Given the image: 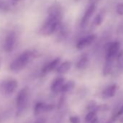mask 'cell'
<instances>
[{"mask_svg": "<svg viewBox=\"0 0 123 123\" xmlns=\"http://www.w3.org/2000/svg\"><path fill=\"white\" fill-rule=\"evenodd\" d=\"M48 17L51 18L57 21L62 22V20L63 18V7L62 5L57 2H54L48 8L47 10Z\"/></svg>", "mask_w": 123, "mask_h": 123, "instance_id": "obj_4", "label": "cell"}, {"mask_svg": "<svg viewBox=\"0 0 123 123\" xmlns=\"http://www.w3.org/2000/svg\"><path fill=\"white\" fill-rule=\"evenodd\" d=\"M120 51V43L119 41H113L108 44L106 49L105 60L113 61L117 57Z\"/></svg>", "mask_w": 123, "mask_h": 123, "instance_id": "obj_5", "label": "cell"}, {"mask_svg": "<svg viewBox=\"0 0 123 123\" xmlns=\"http://www.w3.org/2000/svg\"><path fill=\"white\" fill-rule=\"evenodd\" d=\"M34 54L31 51H25L15 58L10 65V69L13 72H18L23 70L33 57Z\"/></svg>", "mask_w": 123, "mask_h": 123, "instance_id": "obj_1", "label": "cell"}, {"mask_svg": "<svg viewBox=\"0 0 123 123\" xmlns=\"http://www.w3.org/2000/svg\"><path fill=\"white\" fill-rule=\"evenodd\" d=\"M96 39V36L95 34H91L88 35L81 39H80L77 44H76V49L78 50H83L88 46H91Z\"/></svg>", "mask_w": 123, "mask_h": 123, "instance_id": "obj_8", "label": "cell"}, {"mask_svg": "<svg viewBox=\"0 0 123 123\" xmlns=\"http://www.w3.org/2000/svg\"><path fill=\"white\" fill-rule=\"evenodd\" d=\"M114 121L112 119H109L108 121H106L105 123H114Z\"/></svg>", "mask_w": 123, "mask_h": 123, "instance_id": "obj_26", "label": "cell"}, {"mask_svg": "<svg viewBox=\"0 0 123 123\" xmlns=\"http://www.w3.org/2000/svg\"><path fill=\"white\" fill-rule=\"evenodd\" d=\"M95 10H96V5H95V3H91L90 5V6L88 7V9L86 10V11L85 12V13L82 18V20L80 22V25L82 28H85L87 25L91 18L93 15Z\"/></svg>", "mask_w": 123, "mask_h": 123, "instance_id": "obj_10", "label": "cell"}, {"mask_svg": "<svg viewBox=\"0 0 123 123\" xmlns=\"http://www.w3.org/2000/svg\"><path fill=\"white\" fill-rule=\"evenodd\" d=\"M116 12L119 15H123V2L119 3L117 5Z\"/></svg>", "mask_w": 123, "mask_h": 123, "instance_id": "obj_21", "label": "cell"}, {"mask_svg": "<svg viewBox=\"0 0 123 123\" xmlns=\"http://www.w3.org/2000/svg\"><path fill=\"white\" fill-rule=\"evenodd\" d=\"M34 123H46V119L44 117H39L34 122Z\"/></svg>", "mask_w": 123, "mask_h": 123, "instance_id": "obj_23", "label": "cell"}, {"mask_svg": "<svg viewBox=\"0 0 123 123\" xmlns=\"http://www.w3.org/2000/svg\"><path fill=\"white\" fill-rule=\"evenodd\" d=\"M61 24V22L48 17L40 28V34L43 36H50L57 31Z\"/></svg>", "mask_w": 123, "mask_h": 123, "instance_id": "obj_3", "label": "cell"}, {"mask_svg": "<svg viewBox=\"0 0 123 123\" xmlns=\"http://www.w3.org/2000/svg\"><path fill=\"white\" fill-rule=\"evenodd\" d=\"M28 98H29V89L28 87L23 88L21 89L18 93L15 99L16 104V116H20L23 111L26 109L28 104Z\"/></svg>", "mask_w": 123, "mask_h": 123, "instance_id": "obj_2", "label": "cell"}, {"mask_svg": "<svg viewBox=\"0 0 123 123\" xmlns=\"http://www.w3.org/2000/svg\"><path fill=\"white\" fill-rule=\"evenodd\" d=\"M69 121L70 123H80V119L78 116L74 115L70 116L69 118Z\"/></svg>", "mask_w": 123, "mask_h": 123, "instance_id": "obj_22", "label": "cell"}, {"mask_svg": "<svg viewBox=\"0 0 123 123\" xmlns=\"http://www.w3.org/2000/svg\"><path fill=\"white\" fill-rule=\"evenodd\" d=\"M60 63H61V59L59 57L55 58L54 60L51 61L50 62H49L44 65V67L41 70V72L43 74L49 73L52 72L53 70H54L55 69H56Z\"/></svg>", "mask_w": 123, "mask_h": 123, "instance_id": "obj_12", "label": "cell"}, {"mask_svg": "<svg viewBox=\"0 0 123 123\" xmlns=\"http://www.w3.org/2000/svg\"><path fill=\"white\" fill-rule=\"evenodd\" d=\"M117 90V84H111L109 86H107L101 93V96L104 99H108L110 98H112L115 96Z\"/></svg>", "mask_w": 123, "mask_h": 123, "instance_id": "obj_13", "label": "cell"}, {"mask_svg": "<svg viewBox=\"0 0 123 123\" xmlns=\"http://www.w3.org/2000/svg\"><path fill=\"white\" fill-rule=\"evenodd\" d=\"M10 1H11L12 2H18L20 1V0H10Z\"/></svg>", "mask_w": 123, "mask_h": 123, "instance_id": "obj_28", "label": "cell"}, {"mask_svg": "<svg viewBox=\"0 0 123 123\" xmlns=\"http://www.w3.org/2000/svg\"><path fill=\"white\" fill-rule=\"evenodd\" d=\"M65 83V79L62 77H59L53 80L51 85V91L52 93L56 94L62 92V89Z\"/></svg>", "mask_w": 123, "mask_h": 123, "instance_id": "obj_11", "label": "cell"}, {"mask_svg": "<svg viewBox=\"0 0 123 123\" xmlns=\"http://www.w3.org/2000/svg\"><path fill=\"white\" fill-rule=\"evenodd\" d=\"M54 109V105L51 104H46L44 102H38L33 108V114L35 116L41 115L43 113L49 112Z\"/></svg>", "mask_w": 123, "mask_h": 123, "instance_id": "obj_7", "label": "cell"}, {"mask_svg": "<svg viewBox=\"0 0 123 123\" xmlns=\"http://www.w3.org/2000/svg\"><path fill=\"white\" fill-rule=\"evenodd\" d=\"M90 123H99V121H98V117H96V118H95L92 122H91Z\"/></svg>", "mask_w": 123, "mask_h": 123, "instance_id": "obj_25", "label": "cell"}, {"mask_svg": "<svg viewBox=\"0 0 123 123\" xmlns=\"http://www.w3.org/2000/svg\"><path fill=\"white\" fill-rule=\"evenodd\" d=\"M12 8V4L6 1H0V10L7 12Z\"/></svg>", "mask_w": 123, "mask_h": 123, "instance_id": "obj_19", "label": "cell"}, {"mask_svg": "<svg viewBox=\"0 0 123 123\" xmlns=\"http://www.w3.org/2000/svg\"><path fill=\"white\" fill-rule=\"evenodd\" d=\"M89 57L87 54H83L82 56L79 59V60L76 63V68L78 70H83L86 69L88 65H89Z\"/></svg>", "mask_w": 123, "mask_h": 123, "instance_id": "obj_15", "label": "cell"}, {"mask_svg": "<svg viewBox=\"0 0 123 123\" xmlns=\"http://www.w3.org/2000/svg\"><path fill=\"white\" fill-rule=\"evenodd\" d=\"M119 122H120V123H123V117H122L119 119Z\"/></svg>", "mask_w": 123, "mask_h": 123, "instance_id": "obj_27", "label": "cell"}, {"mask_svg": "<svg viewBox=\"0 0 123 123\" xmlns=\"http://www.w3.org/2000/svg\"><path fill=\"white\" fill-rule=\"evenodd\" d=\"M64 99H65V98L63 96L61 97L59 101L58 102V109H61V107L63 106V104H64Z\"/></svg>", "mask_w": 123, "mask_h": 123, "instance_id": "obj_24", "label": "cell"}, {"mask_svg": "<svg viewBox=\"0 0 123 123\" xmlns=\"http://www.w3.org/2000/svg\"><path fill=\"white\" fill-rule=\"evenodd\" d=\"M72 68V63L70 61H65L64 62H62L57 67L56 73L59 75H65L67 74Z\"/></svg>", "mask_w": 123, "mask_h": 123, "instance_id": "obj_14", "label": "cell"}, {"mask_svg": "<svg viewBox=\"0 0 123 123\" xmlns=\"http://www.w3.org/2000/svg\"><path fill=\"white\" fill-rule=\"evenodd\" d=\"M75 82L73 80H70L68 81L67 83H65L63 86V88L62 89V93H67L70 91H71L72 90H73V88H75Z\"/></svg>", "mask_w": 123, "mask_h": 123, "instance_id": "obj_16", "label": "cell"}, {"mask_svg": "<svg viewBox=\"0 0 123 123\" xmlns=\"http://www.w3.org/2000/svg\"><path fill=\"white\" fill-rule=\"evenodd\" d=\"M75 1H77V2H78V1H79V0H75Z\"/></svg>", "mask_w": 123, "mask_h": 123, "instance_id": "obj_30", "label": "cell"}, {"mask_svg": "<svg viewBox=\"0 0 123 123\" xmlns=\"http://www.w3.org/2000/svg\"><path fill=\"white\" fill-rule=\"evenodd\" d=\"M104 13L101 12L98 13L95 17V18L93 20V24L95 26H99L102 23V22L104 20Z\"/></svg>", "mask_w": 123, "mask_h": 123, "instance_id": "obj_18", "label": "cell"}, {"mask_svg": "<svg viewBox=\"0 0 123 123\" xmlns=\"http://www.w3.org/2000/svg\"><path fill=\"white\" fill-rule=\"evenodd\" d=\"M17 43V35L14 31L10 32L5 37L4 41V49L6 52L10 53L12 51L16 46Z\"/></svg>", "mask_w": 123, "mask_h": 123, "instance_id": "obj_6", "label": "cell"}, {"mask_svg": "<svg viewBox=\"0 0 123 123\" xmlns=\"http://www.w3.org/2000/svg\"><path fill=\"white\" fill-rule=\"evenodd\" d=\"M92 1H93V2H92V3H95V2H95V1H96V0H92Z\"/></svg>", "mask_w": 123, "mask_h": 123, "instance_id": "obj_29", "label": "cell"}, {"mask_svg": "<svg viewBox=\"0 0 123 123\" xmlns=\"http://www.w3.org/2000/svg\"><path fill=\"white\" fill-rule=\"evenodd\" d=\"M97 117V111H88V114L85 117V122L86 123H90L95 118Z\"/></svg>", "mask_w": 123, "mask_h": 123, "instance_id": "obj_17", "label": "cell"}, {"mask_svg": "<svg viewBox=\"0 0 123 123\" xmlns=\"http://www.w3.org/2000/svg\"><path fill=\"white\" fill-rule=\"evenodd\" d=\"M122 115H123V105L117 111V112L116 113H114V114H113V115H112V117H111V119L114 120V121H115L119 117H120V116H122Z\"/></svg>", "mask_w": 123, "mask_h": 123, "instance_id": "obj_20", "label": "cell"}, {"mask_svg": "<svg viewBox=\"0 0 123 123\" xmlns=\"http://www.w3.org/2000/svg\"><path fill=\"white\" fill-rule=\"evenodd\" d=\"M18 87V83L17 80L15 79H10L5 82L2 85V88L5 93L7 95H10L15 92Z\"/></svg>", "mask_w": 123, "mask_h": 123, "instance_id": "obj_9", "label": "cell"}]
</instances>
